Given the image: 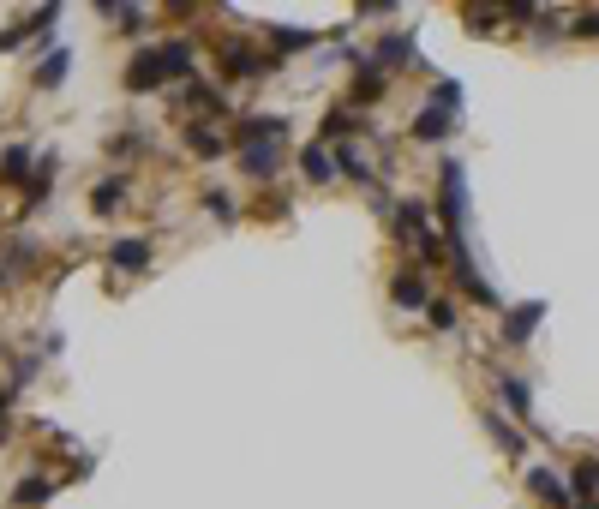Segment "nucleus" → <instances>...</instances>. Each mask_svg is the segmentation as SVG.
Returning <instances> with one entry per match:
<instances>
[{
    "instance_id": "f257e3e1",
    "label": "nucleus",
    "mask_w": 599,
    "mask_h": 509,
    "mask_svg": "<svg viewBox=\"0 0 599 509\" xmlns=\"http://www.w3.org/2000/svg\"><path fill=\"white\" fill-rule=\"evenodd\" d=\"M162 78H168L162 48H138V54H132V66H126V90H132V96H150Z\"/></svg>"
},
{
    "instance_id": "f03ea898",
    "label": "nucleus",
    "mask_w": 599,
    "mask_h": 509,
    "mask_svg": "<svg viewBox=\"0 0 599 509\" xmlns=\"http://www.w3.org/2000/svg\"><path fill=\"white\" fill-rule=\"evenodd\" d=\"M396 234H402V240H414L426 258H438V234H432V216H426V204H414V198H408V204L396 210Z\"/></svg>"
},
{
    "instance_id": "7ed1b4c3",
    "label": "nucleus",
    "mask_w": 599,
    "mask_h": 509,
    "mask_svg": "<svg viewBox=\"0 0 599 509\" xmlns=\"http://www.w3.org/2000/svg\"><path fill=\"white\" fill-rule=\"evenodd\" d=\"M390 300H396L402 312H420V306H432V288H426V270H420V264L396 270V276H390Z\"/></svg>"
},
{
    "instance_id": "20e7f679",
    "label": "nucleus",
    "mask_w": 599,
    "mask_h": 509,
    "mask_svg": "<svg viewBox=\"0 0 599 509\" xmlns=\"http://www.w3.org/2000/svg\"><path fill=\"white\" fill-rule=\"evenodd\" d=\"M540 318H546V300H522V306H510V312H504V324H498V330H504V342H510V348H522V342L540 330Z\"/></svg>"
},
{
    "instance_id": "39448f33",
    "label": "nucleus",
    "mask_w": 599,
    "mask_h": 509,
    "mask_svg": "<svg viewBox=\"0 0 599 509\" xmlns=\"http://www.w3.org/2000/svg\"><path fill=\"white\" fill-rule=\"evenodd\" d=\"M528 492L552 509H576V492H570L564 474H552V468H528Z\"/></svg>"
},
{
    "instance_id": "423d86ee",
    "label": "nucleus",
    "mask_w": 599,
    "mask_h": 509,
    "mask_svg": "<svg viewBox=\"0 0 599 509\" xmlns=\"http://www.w3.org/2000/svg\"><path fill=\"white\" fill-rule=\"evenodd\" d=\"M384 90H390V72H384L372 54H360V60H354V102H378Z\"/></svg>"
},
{
    "instance_id": "0eeeda50",
    "label": "nucleus",
    "mask_w": 599,
    "mask_h": 509,
    "mask_svg": "<svg viewBox=\"0 0 599 509\" xmlns=\"http://www.w3.org/2000/svg\"><path fill=\"white\" fill-rule=\"evenodd\" d=\"M450 126H456V114H450V108H438V102H426V108L414 114V126H408V132H414L420 144H444V138H450Z\"/></svg>"
},
{
    "instance_id": "6e6552de",
    "label": "nucleus",
    "mask_w": 599,
    "mask_h": 509,
    "mask_svg": "<svg viewBox=\"0 0 599 509\" xmlns=\"http://www.w3.org/2000/svg\"><path fill=\"white\" fill-rule=\"evenodd\" d=\"M276 162H282V144H246L240 150L246 180H276Z\"/></svg>"
},
{
    "instance_id": "1a4fd4ad",
    "label": "nucleus",
    "mask_w": 599,
    "mask_h": 509,
    "mask_svg": "<svg viewBox=\"0 0 599 509\" xmlns=\"http://www.w3.org/2000/svg\"><path fill=\"white\" fill-rule=\"evenodd\" d=\"M108 264L126 270V276H144V270H150V246H144V240H114V246H108Z\"/></svg>"
},
{
    "instance_id": "9d476101",
    "label": "nucleus",
    "mask_w": 599,
    "mask_h": 509,
    "mask_svg": "<svg viewBox=\"0 0 599 509\" xmlns=\"http://www.w3.org/2000/svg\"><path fill=\"white\" fill-rule=\"evenodd\" d=\"M30 174H36V156H30V144H6V150H0V180H6V186H24Z\"/></svg>"
},
{
    "instance_id": "9b49d317",
    "label": "nucleus",
    "mask_w": 599,
    "mask_h": 509,
    "mask_svg": "<svg viewBox=\"0 0 599 509\" xmlns=\"http://www.w3.org/2000/svg\"><path fill=\"white\" fill-rule=\"evenodd\" d=\"M372 60L390 72V66H402V60H414V30H390L378 48H372Z\"/></svg>"
},
{
    "instance_id": "f8f14e48",
    "label": "nucleus",
    "mask_w": 599,
    "mask_h": 509,
    "mask_svg": "<svg viewBox=\"0 0 599 509\" xmlns=\"http://www.w3.org/2000/svg\"><path fill=\"white\" fill-rule=\"evenodd\" d=\"M300 174H306L312 186H330V180H336V156H330L324 144H306V150H300Z\"/></svg>"
},
{
    "instance_id": "ddd939ff",
    "label": "nucleus",
    "mask_w": 599,
    "mask_h": 509,
    "mask_svg": "<svg viewBox=\"0 0 599 509\" xmlns=\"http://www.w3.org/2000/svg\"><path fill=\"white\" fill-rule=\"evenodd\" d=\"M66 72H72V48H54V54L30 72V84H36V90H60V78H66Z\"/></svg>"
},
{
    "instance_id": "4468645a",
    "label": "nucleus",
    "mask_w": 599,
    "mask_h": 509,
    "mask_svg": "<svg viewBox=\"0 0 599 509\" xmlns=\"http://www.w3.org/2000/svg\"><path fill=\"white\" fill-rule=\"evenodd\" d=\"M480 420H486V432H492V438H498V444H504V456H516V462H522V456H528V444H522V432H516V426H510V420H498V414H492V408H486V414H480Z\"/></svg>"
},
{
    "instance_id": "2eb2a0df",
    "label": "nucleus",
    "mask_w": 599,
    "mask_h": 509,
    "mask_svg": "<svg viewBox=\"0 0 599 509\" xmlns=\"http://www.w3.org/2000/svg\"><path fill=\"white\" fill-rule=\"evenodd\" d=\"M336 174H348V180H360V186H366V180H378V174H372V162H366L354 144H342V150H336Z\"/></svg>"
},
{
    "instance_id": "dca6fc26",
    "label": "nucleus",
    "mask_w": 599,
    "mask_h": 509,
    "mask_svg": "<svg viewBox=\"0 0 599 509\" xmlns=\"http://www.w3.org/2000/svg\"><path fill=\"white\" fill-rule=\"evenodd\" d=\"M264 36H270V42H276V48H282V54H294V48H312V42H318V36H312V30H294V24H270V30H264Z\"/></svg>"
},
{
    "instance_id": "f3484780",
    "label": "nucleus",
    "mask_w": 599,
    "mask_h": 509,
    "mask_svg": "<svg viewBox=\"0 0 599 509\" xmlns=\"http://www.w3.org/2000/svg\"><path fill=\"white\" fill-rule=\"evenodd\" d=\"M186 144H192L198 156H222V150H228V138L210 132V126H186Z\"/></svg>"
},
{
    "instance_id": "a211bd4d",
    "label": "nucleus",
    "mask_w": 599,
    "mask_h": 509,
    "mask_svg": "<svg viewBox=\"0 0 599 509\" xmlns=\"http://www.w3.org/2000/svg\"><path fill=\"white\" fill-rule=\"evenodd\" d=\"M120 192H126V180H102V186L90 192V210H96V216H108V210L120 204Z\"/></svg>"
},
{
    "instance_id": "6ab92c4d",
    "label": "nucleus",
    "mask_w": 599,
    "mask_h": 509,
    "mask_svg": "<svg viewBox=\"0 0 599 509\" xmlns=\"http://www.w3.org/2000/svg\"><path fill=\"white\" fill-rule=\"evenodd\" d=\"M498 390H504V402H510L516 414H528V408H534V396H528V384H522V378H498Z\"/></svg>"
},
{
    "instance_id": "aec40b11",
    "label": "nucleus",
    "mask_w": 599,
    "mask_h": 509,
    "mask_svg": "<svg viewBox=\"0 0 599 509\" xmlns=\"http://www.w3.org/2000/svg\"><path fill=\"white\" fill-rule=\"evenodd\" d=\"M48 498H54L48 480H18V492H12V504H48Z\"/></svg>"
},
{
    "instance_id": "412c9836",
    "label": "nucleus",
    "mask_w": 599,
    "mask_h": 509,
    "mask_svg": "<svg viewBox=\"0 0 599 509\" xmlns=\"http://www.w3.org/2000/svg\"><path fill=\"white\" fill-rule=\"evenodd\" d=\"M432 102L456 114V108H462V84H456V78H438V84H432Z\"/></svg>"
},
{
    "instance_id": "4be33fe9",
    "label": "nucleus",
    "mask_w": 599,
    "mask_h": 509,
    "mask_svg": "<svg viewBox=\"0 0 599 509\" xmlns=\"http://www.w3.org/2000/svg\"><path fill=\"white\" fill-rule=\"evenodd\" d=\"M426 318H432V330H456V324H462V312H456L450 300H432V306H426Z\"/></svg>"
},
{
    "instance_id": "5701e85b",
    "label": "nucleus",
    "mask_w": 599,
    "mask_h": 509,
    "mask_svg": "<svg viewBox=\"0 0 599 509\" xmlns=\"http://www.w3.org/2000/svg\"><path fill=\"white\" fill-rule=\"evenodd\" d=\"M204 210H210V216H222V222H228V216H234V198H228V192H204Z\"/></svg>"
},
{
    "instance_id": "b1692460",
    "label": "nucleus",
    "mask_w": 599,
    "mask_h": 509,
    "mask_svg": "<svg viewBox=\"0 0 599 509\" xmlns=\"http://www.w3.org/2000/svg\"><path fill=\"white\" fill-rule=\"evenodd\" d=\"M576 36H588V42H594V36H599V12H582V18H576Z\"/></svg>"
},
{
    "instance_id": "393cba45",
    "label": "nucleus",
    "mask_w": 599,
    "mask_h": 509,
    "mask_svg": "<svg viewBox=\"0 0 599 509\" xmlns=\"http://www.w3.org/2000/svg\"><path fill=\"white\" fill-rule=\"evenodd\" d=\"M6 408H12V390H0V438H6Z\"/></svg>"
}]
</instances>
